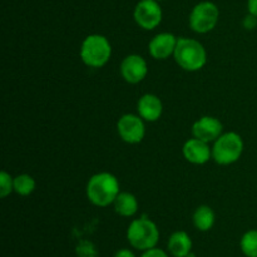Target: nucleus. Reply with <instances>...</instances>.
Returning <instances> with one entry per match:
<instances>
[{
  "label": "nucleus",
  "instance_id": "nucleus-1",
  "mask_svg": "<svg viewBox=\"0 0 257 257\" xmlns=\"http://www.w3.org/2000/svg\"><path fill=\"white\" fill-rule=\"evenodd\" d=\"M87 197L98 207H108L113 205L120 192L119 181L109 172H99L93 175L87 183Z\"/></svg>",
  "mask_w": 257,
  "mask_h": 257
},
{
  "label": "nucleus",
  "instance_id": "nucleus-2",
  "mask_svg": "<svg viewBox=\"0 0 257 257\" xmlns=\"http://www.w3.org/2000/svg\"><path fill=\"white\" fill-rule=\"evenodd\" d=\"M173 58L183 70L197 72L207 63V52L201 42L192 38L182 37L178 38Z\"/></svg>",
  "mask_w": 257,
  "mask_h": 257
},
{
  "label": "nucleus",
  "instance_id": "nucleus-3",
  "mask_svg": "<svg viewBox=\"0 0 257 257\" xmlns=\"http://www.w3.org/2000/svg\"><path fill=\"white\" fill-rule=\"evenodd\" d=\"M80 59L87 67L102 68L112 57V45L102 34H90L80 45Z\"/></svg>",
  "mask_w": 257,
  "mask_h": 257
},
{
  "label": "nucleus",
  "instance_id": "nucleus-4",
  "mask_svg": "<svg viewBox=\"0 0 257 257\" xmlns=\"http://www.w3.org/2000/svg\"><path fill=\"white\" fill-rule=\"evenodd\" d=\"M127 240L133 248L142 252L156 247L160 241L158 226L147 217L136 218L127 228Z\"/></svg>",
  "mask_w": 257,
  "mask_h": 257
},
{
  "label": "nucleus",
  "instance_id": "nucleus-5",
  "mask_svg": "<svg viewBox=\"0 0 257 257\" xmlns=\"http://www.w3.org/2000/svg\"><path fill=\"white\" fill-rule=\"evenodd\" d=\"M243 153V140L238 133H222L212 146V160L217 165L228 166L237 162Z\"/></svg>",
  "mask_w": 257,
  "mask_h": 257
},
{
  "label": "nucleus",
  "instance_id": "nucleus-6",
  "mask_svg": "<svg viewBox=\"0 0 257 257\" xmlns=\"http://www.w3.org/2000/svg\"><path fill=\"white\" fill-rule=\"evenodd\" d=\"M220 19V9L212 2H201L193 7L188 17L190 28L197 34L212 32Z\"/></svg>",
  "mask_w": 257,
  "mask_h": 257
},
{
  "label": "nucleus",
  "instance_id": "nucleus-7",
  "mask_svg": "<svg viewBox=\"0 0 257 257\" xmlns=\"http://www.w3.org/2000/svg\"><path fill=\"white\" fill-rule=\"evenodd\" d=\"M135 22L145 30H153L161 24L163 18L162 8L157 0H140L133 12Z\"/></svg>",
  "mask_w": 257,
  "mask_h": 257
},
{
  "label": "nucleus",
  "instance_id": "nucleus-8",
  "mask_svg": "<svg viewBox=\"0 0 257 257\" xmlns=\"http://www.w3.org/2000/svg\"><path fill=\"white\" fill-rule=\"evenodd\" d=\"M145 122L146 120L140 114H123L117 122V132L120 140L130 145L142 142L146 136Z\"/></svg>",
  "mask_w": 257,
  "mask_h": 257
},
{
  "label": "nucleus",
  "instance_id": "nucleus-9",
  "mask_svg": "<svg viewBox=\"0 0 257 257\" xmlns=\"http://www.w3.org/2000/svg\"><path fill=\"white\" fill-rule=\"evenodd\" d=\"M120 75L130 84H138L148 74V64L140 54H130L122 60L119 67Z\"/></svg>",
  "mask_w": 257,
  "mask_h": 257
},
{
  "label": "nucleus",
  "instance_id": "nucleus-10",
  "mask_svg": "<svg viewBox=\"0 0 257 257\" xmlns=\"http://www.w3.org/2000/svg\"><path fill=\"white\" fill-rule=\"evenodd\" d=\"M178 38L172 33H158L148 44L150 55L156 60H166L175 54Z\"/></svg>",
  "mask_w": 257,
  "mask_h": 257
},
{
  "label": "nucleus",
  "instance_id": "nucleus-11",
  "mask_svg": "<svg viewBox=\"0 0 257 257\" xmlns=\"http://www.w3.org/2000/svg\"><path fill=\"white\" fill-rule=\"evenodd\" d=\"M223 133V124L218 118L212 115H203L198 118L192 125L193 137L207 143H213Z\"/></svg>",
  "mask_w": 257,
  "mask_h": 257
},
{
  "label": "nucleus",
  "instance_id": "nucleus-12",
  "mask_svg": "<svg viewBox=\"0 0 257 257\" xmlns=\"http://www.w3.org/2000/svg\"><path fill=\"white\" fill-rule=\"evenodd\" d=\"M183 157L192 165H205L212 158V148L210 143L193 137L186 141L182 147Z\"/></svg>",
  "mask_w": 257,
  "mask_h": 257
},
{
  "label": "nucleus",
  "instance_id": "nucleus-13",
  "mask_svg": "<svg viewBox=\"0 0 257 257\" xmlns=\"http://www.w3.org/2000/svg\"><path fill=\"white\" fill-rule=\"evenodd\" d=\"M137 112L146 122H157L163 113V103L160 97L146 93L138 99Z\"/></svg>",
  "mask_w": 257,
  "mask_h": 257
},
{
  "label": "nucleus",
  "instance_id": "nucleus-14",
  "mask_svg": "<svg viewBox=\"0 0 257 257\" xmlns=\"http://www.w3.org/2000/svg\"><path fill=\"white\" fill-rule=\"evenodd\" d=\"M192 238L186 231H176L168 237V252L173 257H187L192 252Z\"/></svg>",
  "mask_w": 257,
  "mask_h": 257
},
{
  "label": "nucleus",
  "instance_id": "nucleus-15",
  "mask_svg": "<svg viewBox=\"0 0 257 257\" xmlns=\"http://www.w3.org/2000/svg\"><path fill=\"white\" fill-rule=\"evenodd\" d=\"M113 207L122 217H133L138 212V200L133 193L120 191L113 202Z\"/></svg>",
  "mask_w": 257,
  "mask_h": 257
},
{
  "label": "nucleus",
  "instance_id": "nucleus-16",
  "mask_svg": "<svg viewBox=\"0 0 257 257\" xmlns=\"http://www.w3.org/2000/svg\"><path fill=\"white\" fill-rule=\"evenodd\" d=\"M193 225L201 232H207L213 227L216 222L215 211L207 205H201L193 212Z\"/></svg>",
  "mask_w": 257,
  "mask_h": 257
},
{
  "label": "nucleus",
  "instance_id": "nucleus-17",
  "mask_svg": "<svg viewBox=\"0 0 257 257\" xmlns=\"http://www.w3.org/2000/svg\"><path fill=\"white\" fill-rule=\"evenodd\" d=\"M37 187V182L34 178L27 173H22L14 177V192L19 196L32 195Z\"/></svg>",
  "mask_w": 257,
  "mask_h": 257
},
{
  "label": "nucleus",
  "instance_id": "nucleus-18",
  "mask_svg": "<svg viewBox=\"0 0 257 257\" xmlns=\"http://www.w3.org/2000/svg\"><path fill=\"white\" fill-rule=\"evenodd\" d=\"M240 248L246 257H257V230H248L243 233Z\"/></svg>",
  "mask_w": 257,
  "mask_h": 257
},
{
  "label": "nucleus",
  "instance_id": "nucleus-19",
  "mask_svg": "<svg viewBox=\"0 0 257 257\" xmlns=\"http://www.w3.org/2000/svg\"><path fill=\"white\" fill-rule=\"evenodd\" d=\"M12 192H14V177L3 171L0 173V197H8Z\"/></svg>",
  "mask_w": 257,
  "mask_h": 257
},
{
  "label": "nucleus",
  "instance_id": "nucleus-20",
  "mask_svg": "<svg viewBox=\"0 0 257 257\" xmlns=\"http://www.w3.org/2000/svg\"><path fill=\"white\" fill-rule=\"evenodd\" d=\"M141 257H170V255H168L165 250L158 248L157 246H156V247L150 248V250L143 251Z\"/></svg>",
  "mask_w": 257,
  "mask_h": 257
},
{
  "label": "nucleus",
  "instance_id": "nucleus-21",
  "mask_svg": "<svg viewBox=\"0 0 257 257\" xmlns=\"http://www.w3.org/2000/svg\"><path fill=\"white\" fill-rule=\"evenodd\" d=\"M77 251H78V253H79L80 257H89V252L95 253L94 248H93V246H92V243H89V242L80 243V245L78 246Z\"/></svg>",
  "mask_w": 257,
  "mask_h": 257
},
{
  "label": "nucleus",
  "instance_id": "nucleus-22",
  "mask_svg": "<svg viewBox=\"0 0 257 257\" xmlns=\"http://www.w3.org/2000/svg\"><path fill=\"white\" fill-rule=\"evenodd\" d=\"M242 25L245 27V29H247V30L255 29V28L257 27V17L248 13V14L243 18Z\"/></svg>",
  "mask_w": 257,
  "mask_h": 257
},
{
  "label": "nucleus",
  "instance_id": "nucleus-23",
  "mask_svg": "<svg viewBox=\"0 0 257 257\" xmlns=\"http://www.w3.org/2000/svg\"><path fill=\"white\" fill-rule=\"evenodd\" d=\"M114 257H136V255L130 248H120L114 253Z\"/></svg>",
  "mask_w": 257,
  "mask_h": 257
},
{
  "label": "nucleus",
  "instance_id": "nucleus-24",
  "mask_svg": "<svg viewBox=\"0 0 257 257\" xmlns=\"http://www.w3.org/2000/svg\"><path fill=\"white\" fill-rule=\"evenodd\" d=\"M247 12L257 17V0H247Z\"/></svg>",
  "mask_w": 257,
  "mask_h": 257
},
{
  "label": "nucleus",
  "instance_id": "nucleus-25",
  "mask_svg": "<svg viewBox=\"0 0 257 257\" xmlns=\"http://www.w3.org/2000/svg\"><path fill=\"white\" fill-rule=\"evenodd\" d=\"M157 2H166V0H157Z\"/></svg>",
  "mask_w": 257,
  "mask_h": 257
}]
</instances>
